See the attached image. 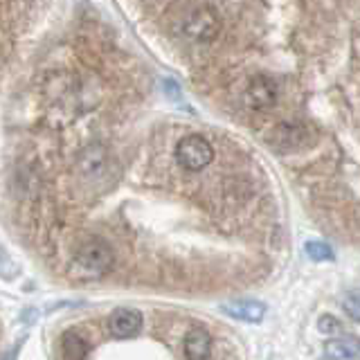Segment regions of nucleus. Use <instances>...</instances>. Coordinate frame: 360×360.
<instances>
[{
    "label": "nucleus",
    "instance_id": "nucleus-1",
    "mask_svg": "<svg viewBox=\"0 0 360 360\" xmlns=\"http://www.w3.org/2000/svg\"><path fill=\"white\" fill-rule=\"evenodd\" d=\"M112 268V250L106 241L88 239L77 248L70 275L77 279H97Z\"/></svg>",
    "mask_w": 360,
    "mask_h": 360
},
{
    "label": "nucleus",
    "instance_id": "nucleus-2",
    "mask_svg": "<svg viewBox=\"0 0 360 360\" xmlns=\"http://www.w3.org/2000/svg\"><path fill=\"white\" fill-rule=\"evenodd\" d=\"M176 160L180 167L189 169V172H200V169H205L214 160V149L202 135L191 133L178 142Z\"/></svg>",
    "mask_w": 360,
    "mask_h": 360
},
{
    "label": "nucleus",
    "instance_id": "nucleus-3",
    "mask_svg": "<svg viewBox=\"0 0 360 360\" xmlns=\"http://www.w3.org/2000/svg\"><path fill=\"white\" fill-rule=\"evenodd\" d=\"M268 144L273 146L275 151L279 153H290V151H300L304 146H309L315 135L309 127H304V124H277V127L268 133Z\"/></svg>",
    "mask_w": 360,
    "mask_h": 360
},
{
    "label": "nucleus",
    "instance_id": "nucleus-4",
    "mask_svg": "<svg viewBox=\"0 0 360 360\" xmlns=\"http://www.w3.org/2000/svg\"><path fill=\"white\" fill-rule=\"evenodd\" d=\"M221 32L219 14L212 7L194 9L185 20V34L191 41H214Z\"/></svg>",
    "mask_w": 360,
    "mask_h": 360
},
{
    "label": "nucleus",
    "instance_id": "nucleus-5",
    "mask_svg": "<svg viewBox=\"0 0 360 360\" xmlns=\"http://www.w3.org/2000/svg\"><path fill=\"white\" fill-rule=\"evenodd\" d=\"M245 101L255 110H268L277 101V86L270 77L259 75L245 88Z\"/></svg>",
    "mask_w": 360,
    "mask_h": 360
},
{
    "label": "nucleus",
    "instance_id": "nucleus-6",
    "mask_svg": "<svg viewBox=\"0 0 360 360\" xmlns=\"http://www.w3.org/2000/svg\"><path fill=\"white\" fill-rule=\"evenodd\" d=\"M221 311L225 315H230V318H234V320L257 324V322L264 320L266 304L264 302H257V300H230V302H223L221 304Z\"/></svg>",
    "mask_w": 360,
    "mask_h": 360
},
{
    "label": "nucleus",
    "instance_id": "nucleus-7",
    "mask_svg": "<svg viewBox=\"0 0 360 360\" xmlns=\"http://www.w3.org/2000/svg\"><path fill=\"white\" fill-rule=\"evenodd\" d=\"M110 333L115 338H133L142 329V313L135 309H117L110 315Z\"/></svg>",
    "mask_w": 360,
    "mask_h": 360
},
{
    "label": "nucleus",
    "instance_id": "nucleus-8",
    "mask_svg": "<svg viewBox=\"0 0 360 360\" xmlns=\"http://www.w3.org/2000/svg\"><path fill=\"white\" fill-rule=\"evenodd\" d=\"M185 358L187 360H207L212 354V338L205 329H191L185 335Z\"/></svg>",
    "mask_w": 360,
    "mask_h": 360
},
{
    "label": "nucleus",
    "instance_id": "nucleus-9",
    "mask_svg": "<svg viewBox=\"0 0 360 360\" xmlns=\"http://www.w3.org/2000/svg\"><path fill=\"white\" fill-rule=\"evenodd\" d=\"M358 345L354 340H329L324 347V356L329 360H356L358 358Z\"/></svg>",
    "mask_w": 360,
    "mask_h": 360
},
{
    "label": "nucleus",
    "instance_id": "nucleus-10",
    "mask_svg": "<svg viewBox=\"0 0 360 360\" xmlns=\"http://www.w3.org/2000/svg\"><path fill=\"white\" fill-rule=\"evenodd\" d=\"M61 347L65 360H86L88 356V342L79 333H65Z\"/></svg>",
    "mask_w": 360,
    "mask_h": 360
},
{
    "label": "nucleus",
    "instance_id": "nucleus-11",
    "mask_svg": "<svg viewBox=\"0 0 360 360\" xmlns=\"http://www.w3.org/2000/svg\"><path fill=\"white\" fill-rule=\"evenodd\" d=\"M304 252H307L313 262H333V248L324 241H309L304 245Z\"/></svg>",
    "mask_w": 360,
    "mask_h": 360
},
{
    "label": "nucleus",
    "instance_id": "nucleus-12",
    "mask_svg": "<svg viewBox=\"0 0 360 360\" xmlns=\"http://www.w3.org/2000/svg\"><path fill=\"white\" fill-rule=\"evenodd\" d=\"M345 311L352 320L360 322V290L349 292L347 300H345Z\"/></svg>",
    "mask_w": 360,
    "mask_h": 360
},
{
    "label": "nucleus",
    "instance_id": "nucleus-13",
    "mask_svg": "<svg viewBox=\"0 0 360 360\" xmlns=\"http://www.w3.org/2000/svg\"><path fill=\"white\" fill-rule=\"evenodd\" d=\"M318 329L322 333H338L340 331V322H338L333 315H322V318L318 320Z\"/></svg>",
    "mask_w": 360,
    "mask_h": 360
},
{
    "label": "nucleus",
    "instance_id": "nucleus-14",
    "mask_svg": "<svg viewBox=\"0 0 360 360\" xmlns=\"http://www.w3.org/2000/svg\"><path fill=\"white\" fill-rule=\"evenodd\" d=\"M0 259H3V250H0Z\"/></svg>",
    "mask_w": 360,
    "mask_h": 360
}]
</instances>
